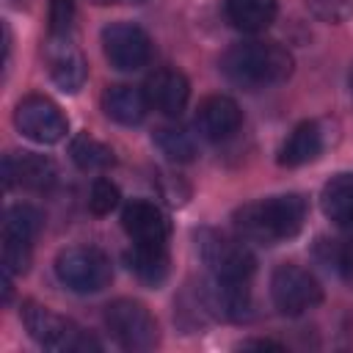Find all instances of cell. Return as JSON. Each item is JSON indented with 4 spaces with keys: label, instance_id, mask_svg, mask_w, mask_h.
<instances>
[{
    "label": "cell",
    "instance_id": "12",
    "mask_svg": "<svg viewBox=\"0 0 353 353\" xmlns=\"http://www.w3.org/2000/svg\"><path fill=\"white\" fill-rule=\"evenodd\" d=\"M3 182L6 190L14 185L33 190V193H47L58 182V165L36 152H19V154H6L3 157Z\"/></svg>",
    "mask_w": 353,
    "mask_h": 353
},
{
    "label": "cell",
    "instance_id": "31",
    "mask_svg": "<svg viewBox=\"0 0 353 353\" xmlns=\"http://www.w3.org/2000/svg\"><path fill=\"white\" fill-rule=\"evenodd\" d=\"M347 83H350V91H353V66H350V74H347Z\"/></svg>",
    "mask_w": 353,
    "mask_h": 353
},
{
    "label": "cell",
    "instance_id": "28",
    "mask_svg": "<svg viewBox=\"0 0 353 353\" xmlns=\"http://www.w3.org/2000/svg\"><path fill=\"white\" fill-rule=\"evenodd\" d=\"M157 182H160V193H163V199H168L171 204H182L185 199H188V185L179 179V176H174V174H160L157 176Z\"/></svg>",
    "mask_w": 353,
    "mask_h": 353
},
{
    "label": "cell",
    "instance_id": "13",
    "mask_svg": "<svg viewBox=\"0 0 353 353\" xmlns=\"http://www.w3.org/2000/svg\"><path fill=\"white\" fill-rule=\"evenodd\" d=\"M193 124H196L201 138H207V141H226V138H232L240 130L243 110H240V105L232 97L210 94V97H204L199 102Z\"/></svg>",
    "mask_w": 353,
    "mask_h": 353
},
{
    "label": "cell",
    "instance_id": "6",
    "mask_svg": "<svg viewBox=\"0 0 353 353\" xmlns=\"http://www.w3.org/2000/svg\"><path fill=\"white\" fill-rule=\"evenodd\" d=\"M196 248L201 262L212 276L248 281L256 270V256L243 243V237H229L218 229H199L196 232Z\"/></svg>",
    "mask_w": 353,
    "mask_h": 353
},
{
    "label": "cell",
    "instance_id": "20",
    "mask_svg": "<svg viewBox=\"0 0 353 353\" xmlns=\"http://www.w3.org/2000/svg\"><path fill=\"white\" fill-rule=\"evenodd\" d=\"M276 11V0H226V19L243 33H262L270 28Z\"/></svg>",
    "mask_w": 353,
    "mask_h": 353
},
{
    "label": "cell",
    "instance_id": "22",
    "mask_svg": "<svg viewBox=\"0 0 353 353\" xmlns=\"http://www.w3.org/2000/svg\"><path fill=\"white\" fill-rule=\"evenodd\" d=\"M69 157H72V163L80 168V171H105V168H110L113 163H116V157H113V149L108 146V143H102L99 138H94V135H88V132H80V135H74L72 138V143H69Z\"/></svg>",
    "mask_w": 353,
    "mask_h": 353
},
{
    "label": "cell",
    "instance_id": "23",
    "mask_svg": "<svg viewBox=\"0 0 353 353\" xmlns=\"http://www.w3.org/2000/svg\"><path fill=\"white\" fill-rule=\"evenodd\" d=\"M152 143L160 154H165L171 163H190L196 157V141L188 130L176 124H163L152 132Z\"/></svg>",
    "mask_w": 353,
    "mask_h": 353
},
{
    "label": "cell",
    "instance_id": "11",
    "mask_svg": "<svg viewBox=\"0 0 353 353\" xmlns=\"http://www.w3.org/2000/svg\"><path fill=\"white\" fill-rule=\"evenodd\" d=\"M44 63L50 72V80L63 94H77L85 85L88 63L80 47L74 44V36H52L47 33L44 41Z\"/></svg>",
    "mask_w": 353,
    "mask_h": 353
},
{
    "label": "cell",
    "instance_id": "24",
    "mask_svg": "<svg viewBox=\"0 0 353 353\" xmlns=\"http://www.w3.org/2000/svg\"><path fill=\"white\" fill-rule=\"evenodd\" d=\"M44 215L30 204H11L3 215V240H25L33 243L41 232Z\"/></svg>",
    "mask_w": 353,
    "mask_h": 353
},
{
    "label": "cell",
    "instance_id": "5",
    "mask_svg": "<svg viewBox=\"0 0 353 353\" xmlns=\"http://www.w3.org/2000/svg\"><path fill=\"white\" fill-rule=\"evenodd\" d=\"M105 328L124 350H152L160 342L154 314L135 298H116L105 306Z\"/></svg>",
    "mask_w": 353,
    "mask_h": 353
},
{
    "label": "cell",
    "instance_id": "16",
    "mask_svg": "<svg viewBox=\"0 0 353 353\" xmlns=\"http://www.w3.org/2000/svg\"><path fill=\"white\" fill-rule=\"evenodd\" d=\"M328 146V130L323 121H301L292 127V132L284 138V143L279 146V165L287 168H298L306 163H314Z\"/></svg>",
    "mask_w": 353,
    "mask_h": 353
},
{
    "label": "cell",
    "instance_id": "10",
    "mask_svg": "<svg viewBox=\"0 0 353 353\" xmlns=\"http://www.w3.org/2000/svg\"><path fill=\"white\" fill-rule=\"evenodd\" d=\"M196 301L204 309L207 317L223 320V323H243L251 317V292L248 281H234V279H221L212 276L204 279L196 287Z\"/></svg>",
    "mask_w": 353,
    "mask_h": 353
},
{
    "label": "cell",
    "instance_id": "25",
    "mask_svg": "<svg viewBox=\"0 0 353 353\" xmlns=\"http://www.w3.org/2000/svg\"><path fill=\"white\" fill-rule=\"evenodd\" d=\"M119 201H121V190H119L116 182H110L105 176L94 179L91 193H88V210L94 215H110L119 207Z\"/></svg>",
    "mask_w": 353,
    "mask_h": 353
},
{
    "label": "cell",
    "instance_id": "26",
    "mask_svg": "<svg viewBox=\"0 0 353 353\" xmlns=\"http://www.w3.org/2000/svg\"><path fill=\"white\" fill-rule=\"evenodd\" d=\"M47 19H50L47 33L72 36V30H74V0H50Z\"/></svg>",
    "mask_w": 353,
    "mask_h": 353
},
{
    "label": "cell",
    "instance_id": "30",
    "mask_svg": "<svg viewBox=\"0 0 353 353\" xmlns=\"http://www.w3.org/2000/svg\"><path fill=\"white\" fill-rule=\"evenodd\" d=\"M88 3H94V6H110V3H119V0H88Z\"/></svg>",
    "mask_w": 353,
    "mask_h": 353
},
{
    "label": "cell",
    "instance_id": "14",
    "mask_svg": "<svg viewBox=\"0 0 353 353\" xmlns=\"http://www.w3.org/2000/svg\"><path fill=\"white\" fill-rule=\"evenodd\" d=\"M143 91H146L149 108H154V110H160L163 116H171V119H179L182 110L188 108V99H190L188 77L179 69H171V66L154 69L146 77Z\"/></svg>",
    "mask_w": 353,
    "mask_h": 353
},
{
    "label": "cell",
    "instance_id": "21",
    "mask_svg": "<svg viewBox=\"0 0 353 353\" xmlns=\"http://www.w3.org/2000/svg\"><path fill=\"white\" fill-rule=\"evenodd\" d=\"M312 256L317 259V265H323V270L353 287V240L320 237L312 248Z\"/></svg>",
    "mask_w": 353,
    "mask_h": 353
},
{
    "label": "cell",
    "instance_id": "2",
    "mask_svg": "<svg viewBox=\"0 0 353 353\" xmlns=\"http://www.w3.org/2000/svg\"><path fill=\"white\" fill-rule=\"evenodd\" d=\"M221 72L237 88L259 91L279 85L292 74V55L279 41H240L221 55Z\"/></svg>",
    "mask_w": 353,
    "mask_h": 353
},
{
    "label": "cell",
    "instance_id": "32",
    "mask_svg": "<svg viewBox=\"0 0 353 353\" xmlns=\"http://www.w3.org/2000/svg\"><path fill=\"white\" fill-rule=\"evenodd\" d=\"M130 3H143V0H130Z\"/></svg>",
    "mask_w": 353,
    "mask_h": 353
},
{
    "label": "cell",
    "instance_id": "27",
    "mask_svg": "<svg viewBox=\"0 0 353 353\" xmlns=\"http://www.w3.org/2000/svg\"><path fill=\"white\" fill-rule=\"evenodd\" d=\"M309 8L323 22H345L353 14V0H309Z\"/></svg>",
    "mask_w": 353,
    "mask_h": 353
},
{
    "label": "cell",
    "instance_id": "8",
    "mask_svg": "<svg viewBox=\"0 0 353 353\" xmlns=\"http://www.w3.org/2000/svg\"><path fill=\"white\" fill-rule=\"evenodd\" d=\"M14 124L17 130L33 141V143H58L66 138L69 132V119L63 116L61 105L52 102L44 94H28L19 99L17 110H14Z\"/></svg>",
    "mask_w": 353,
    "mask_h": 353
},
{
    "label": "cell",
    "instance_id": "19",
    "mask_svg": "<svg viewBox=\"0 0 353 353\" xmlns=\"http://www.w3.org/2000/svg\"><path fill=\"white\" fill-rule=\"evenodd\" d=\"M320 210L339 229H353V171H339L323 185Z\"/></svg>",
    "mask_w": 353,
    "mask_h": 353
},
{
    "label": "cell",
    "instance_id": "29",
    "mask_svg": "<svg viewBox=\"0 0 353 353\" xmlns=\"http://www.w3.org/2000/svg\"><path fill=\"white\" fill-rule=\"evenodd\" d=\"M240 347H245V350H248V347H259V350L273 347V350H281L284 345H281V342H273V339H248V342H243Z\"/></svg>",
    "mask_w": 353,
    "mask_h": 353
},
{
    "label": "cell",
    "instance_id": "15",
    "mask_svg": "<svg viewBox=\"0 0 353 353\" xmlns=\"http://www.w3.org/2000/svg\"><path fill=\"white\" fill-rule=\"evenodd\" d=\"M121 229L132 243H168V215L149 199H132L121 210Z\"/></svg>",
    "mask_w": 353,
    "mask_h": 353
},
{
    "label": "cell",
    "instance_id": "18",
    "mask_svg": "<svg viewBox=\"0 0 353 353\" xmlns=\"http://www.w3.org/2000/svg\"><path fill=\"white\" fill-rule=\"evenodd\" d=\"M127 265L141 284L160 287L171 273L168 243H132L127 251Z\"/></svg>",
    "mask_w": 353,
    "mask_h": 353
},
{
    "label": "cell",
    "instance_id": "17",
    "mask_svg": "<svg viewBox=\"0 0 353 353\" xmlns=\"http://www.w3.org/2000/svg\"><path fill=\"white\" fill-rule=\"evenodd\" d=\"M102 110L116 124L135 127V124H141L146 119L149 99H146V91L143 88H135V85H127V83H116V85H108L105 88V94H102Z\"/></svg>",
    "mask_w": 353,
    "mask_h": 353
},
{
    "label": "cell",
    "instance_id": "1",
    "mask_svg": "<svg viewBox=\"0 0 353 353\" xmlns=\"http://www.w3.org/2000/svg\"><path fill=\"white\" fill-rule=\"evenodd\" d=\"M306 215H309V204L301 193H281L237 207L232 223L243 240L276 245L292 240L303 229Z\"/></svg>",
    "mask_w": 353,
    "mask_h": 353
},
{
    "label": "cell",
    "instance_id": "7",
    "mask_svg": "<svg viewBox=\"0 0 353 353\" xmlns=\"http://www.w3.org/2000/svg\"><path fill=\"white\" fill-rule=\"evenodd\" d=\"M270 298L281 314L298 317L323 301V287L314 279V273L303 265L281 262L270 273Z\"/></svg>",
    "mask_w": 353,
    "mask_h": 353
},
{
    "label": "cell",
    "instance_id": "3",
    "mask_svg": "<svg viewBox=\"0 0 353 353\" xmlns=\"http://www.w3.org/2000/svg\"><path fill=\"white\" fill-rule=\"evenodd\" d=\"M19 317L30 339L47 350H99V342L85 328H80L74 320L52 312L39 301H25Z\"/></svg>",
    "mask_w": 353,
    "mask_h": 353
},
{
    "label": "cell",
    "instance_id": "4",
    "mask_svg": "<svg viewBox=\"0 0 353 353\" xmlns=\"http://www.w3.org/2000/svg\"><path fill=\"white\" fill-rule=\"evenodd\" d=\"M55 276L66 290L91 295L113 281V265L108 254L94 245H69L55 256Z\"/></svg>",
    "mask_w": 353,
    "mask_h": 353
},
{
    "label": "cell",
    "instance_id": "9",
    "mask_svg": "<svg viewBox=\"0 0 353 353\" xmlns=\"http://www.w3.org/2000/svg\"><path fill=\"white\" fill-rule=\"evenodd\" d=\"M102 52L119 72H138L152 61V39L135 22H110L102 28Z\"/></svg>",
    "mask_w": 353,
    "mask_h": 353
}]
</instances>
